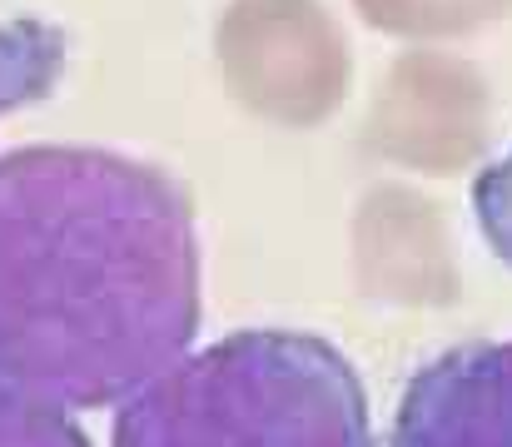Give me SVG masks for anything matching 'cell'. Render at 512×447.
<instances>
[{
  "mask_svg": "<svg viewBox=\"0 0 512 447\" xmlns=\"http://www.w3.org/2000/svg\"><path fill=\"white\" fill-rule=\"evenodd\" d=\"M0 447H90L70 413L0 383Z\"/></svg>",
  "mask_w": 512,
  "mask_h": 447,
  "instance_id": "cell-8",
  "label": "cell"
},
{
  "mask_svg": "<svg viewBox=\"0 0 512 447\" xmlns=\"http://www.w3.org/2000/svg\"><path fill=\"white\" fill-rule=\"evenodd\" d=\"M70 45L65 30L35 15L0 20V115L40 105L65 75Z\"/></svg>",
  "mask_w": 512,
  "mask_h": 447,
  "instance_id": "cell-6",
  "label": "cell"
},
{
  "mask_svg": "<svg viewBox=\"0 0 512 447\" xmlns=\"http://www.w3.org/2000/svg\"><path fill=\"white\" fill-rule=\"evenodd\" d=\"M378 110H383V120H378L383 149H393L413 164L448 169V164L468 159L483 140L478 80L443 55H408L393 70L388 100Z\"/></svg>",
  "mask_w": 512,
  "mask_h": 447,
  "instance_id": "cell-5",
  "label": "cell"
},
{
  "mask_svg": "<svg viewBox=\"0 0 512 447\" xmlns=\"http://www.w3.org/2000/svg\"><path fill=\"white\" fill-rule=\"evenodd\" d=\"M363 15L373 25L388 30H408V35H443V30H468L498 10H508L512 0H358Z\"/></svg>",
  "mask_w": 512,
  "mask_h": 447,
  "instance_id": "cell-7",
  "label": "cell"
},
{
  "mask_svg": "<svg viewBox=\"0 0 512 447\" xmlns=\"http://www.w3.org/2000/svg\"><path fill=\"white\" fill-rule=\"evenodd\" d=\"M388 447H512V338L428 358L393 408Z\"/></svg>",
  "mask_w": 512,
  "mask_h": 447,
  "instance_id": "cell-4",
  "label": "cell"
},
{
  "mask_svg": "<svg viewBox=\"0 0 512 447\" xmlns=\"http://www.w3.org/2000/svg\"><path fill=\"white\" fill-rule=\"evenodd\" d=\"M244 100L279 120H314L339 100L348 55L314 0H239L219 30Z\"/></svg>",
  "mask_w": 512,
  "mask_h": 447,
  "instance_id": "cell-3",
  "label": "cell"
},
{
  "mask_svg": "<svg viewBox=\"0 0 512 447\" xmlns=\"http://www.w3.org/2000/svg\"><path fill=\"white\" fill-rule=\"evenodd\" d=\"M473 209H478V229H483L488 249H493L503 264H512V149L478 174V184H473Z\"/></svg>",
  "mask_w": 512,
  "mask_h": 447,
  "instance_id": "cell-9",
  "label": "cell"
},
{
  "mask_svg": "<svg viewBox=\"0 0 512 447\" xmlns=\"http://www.w3.org/2000/svg\"><path fill=\"white\" fill-rule=\"evenodd\" d=\"M110 447H373V418L329 338L239 328L130 393Z\"/></svg>",
  "mask_w": 512,
  "mask_h": 447,
  "instance_id": "cell-2",
  "label": "cell"
},
{
  "mask_svg": "<svg viewBox=\"0 0 512 447\" xmlns=\"http://www.w3.org/2000/svg\"><path fill=\"white\" fill-rule=\"evenodd\" d=\"M199 229L170 169L120 149L0 154V383L120 408L199 333Z\"/></svg>",
  "mask_w": 512,
  "mask_h": 447,
  "instance_id": "cell-1",
  "label": "cell"
}]
</instances>
